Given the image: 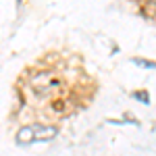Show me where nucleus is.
I'll return each instance as SVG.
<instances>
[{"label": "nucleus", "instance_id": "f257e3e1", "mask_svg": "<svg viewBox=\"0 0 156 156\" xmlns=\"http://www.w3.org/2000/svg\"><path fill=\"white\" fill-rule=\"evenodd\" d=\"M58 135V127L56 125H48V123H29L17 131V144L29 146L36 142H50Z\"/></svg>", "mask_w": 156, "mask_h": 156}, {"label": "nucleus", "instance_id": "f03ea898", "mask_svg": "<svg viewBox=\"0 0 156 156\" xmlns=\"http://www.w3.org/2000/svg\"><path fill=\"white\" fill-rule=\"evenodd\" d=\"M58 85H60V81L54 73L44 71V73H37V75L31 77V87H34V92L37 96H42V98L52 94V92H56Z\"/></svg>", "mask_w": 156, "mask_h": 156}, {"label": "nucleus", "instance_id": "7ed1b4c3", "mask_svg": "<svg viewBox=\"0 0 156 156\" xmlns=\"http://www.w3.org/2000/svg\"><path fill=\"white\" fill-rule=\"evenodd\" d=\"M150 2H152V4H156V0H150Z\"/></svg>", "mask_w": 156, "mask_h": 156}]
</instances>
